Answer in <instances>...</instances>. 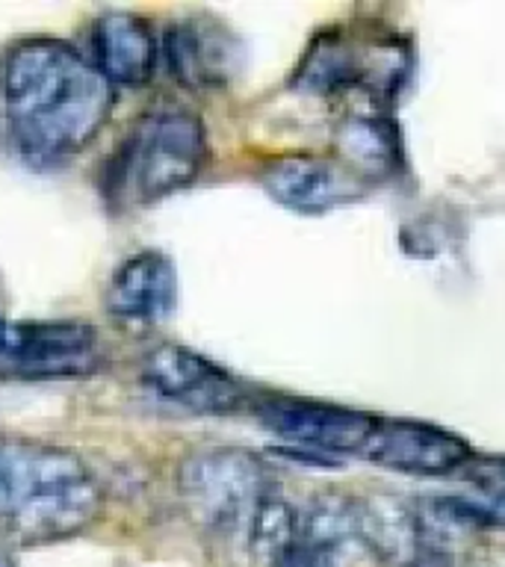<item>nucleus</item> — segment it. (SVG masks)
I'll return each mask as SVG.
<instances>
[{"label":"nucleus","mask_w":505,"mask_h":567,"mask_svg":"<svg viewBox=\"0 0 505 567\" xmlns=\"http://www.w3.org/2000/svg\"><path fill=\"white\" fill-rule=\"evenodd\" d=\"M115 86L89 56L53 35L0 51V122L18 154L60 163L95 142L115 110Z\"/></svg>","instance_id":"1"},{"label":"nucleus","mask_w":505,"mask_h":567,"mask_svg":"<svg viewBox=\"0 0 505 567\" xmlns=\"http://www.w3.org/2000/svg\"><path fill=\"white\" fill-rule=\"evenodd\" d=\"M104 487L78 452L27 437H0V535L24 547L89 529Z\"/></svg>","instance_id":"2"},{"label":"nucleus","mask_w":505,"mask_h":567,"mask_svg":"<svg viewBox=\"0 0 505 567\" xmlns=\"http://www.w3.org/2000/svg\"><path fill=\"white\" fill-rule=\"evenodd\" d=\"M210 159L202 115L163 101L131 124L104 168V195L118 213L151 207L198 181Z\"/></svg>","instance_id":"3"},{"label":"nucleus","mask_w":505,"mask_h":567,"mask_svg":"<svg viewBox=\"0 0 505 567\" xmlns=\"http://www.w3.org/2000/svg\"><path fill=\"white\" fill-rule=\"evenodd\" d=\"M177 496L195 526L216 538L243 535L248 540L264 505L272 499V478L255 452L210 446L181 461Z\"/></svg>","instance_id":"4"},{"label":"nucleus","mask_w":505,"mask_h":567,"mask_svg":"<svg viewBox=\"0 0 505 567\" xmlns=\"http://www.w3.org/2000/svg\"><path fill=\"white\" fill-rule=\"evenodd\" d=\"M104 361V346L92 326L78 319L7 322L0 334V370L27 379H80Z\"/></svg>","instance_id":"5"},{"label":"nucleus","mask_w":505,"mask_h":567,"mask_svg":"<svg viewBox=\"0 0 505 567\" xmlns=\"http://www.w3.org/2000/svg\"><path fill=\"white\" fill-rule=\"evenodd\" d=\"M140 379L159 399L202 414H230L246 405V390L230 372L181 343H159L145 352Z\"/></svg>","instance_id":"6"},{"label":"nucleus","mask_w":505,"mask_h":567,"mask_svg":"<svg viewBox=\"0 0 505 567\" xmlns=\"http://www.w3.org/2000/svg\"><path fill=\"white\" fill-rule=\"evenodd\" d=\"M163 60L184 89L207 92L228 86L243 69V42L225 21L213 16H186L166 30Z\"/></svg>","instance_id":"7"},{"label":"nucleus","mask_w":505,"mask_h":567,"mask_svg":"<svg viewBox=\"0 0 505 567\" xmlns=\"http://www.w3.org/2000/svg\"><path fill=\"white\" fill-rule=\"evenodd\" d=\"M257 414L281 434L284 441L310 446L319 452H358L361 455L372 429L379 420L370 414L352 411V408L326 405V402H308V399H266L257 408Z\"/></svg>","instance_id":"8"},{"label":"nucleus","mask_w":505,"mask_h":567,"mask_svg":"<svg viewBox=\"0 0 505 567\" xmlns=\"http://www.w3.org/2000/svg\"><path fill=\"white\" fill-rule=\"evenodd\" d=\"M260 184L275 202L296 213H326L363 195V177L343 163L287 154L272 159L260 175Z\"/></svg>","instance_id":"9"},{"label":"nucleus","mask_w":505,"mask_h":567,"mask_svg":"<svg viewBox=\"0 0 505 567\" xmlns=\"http://www.w3.org/2000/svg\"><path fill=\"white\" fill-rule=\"evenodd\" d=\"M361 455H367L379 467L414 473V476L455 473L467 467L473 458V452L458 434L437 429V425L405 423V420L375 423Z\"/></svg>","instance_id":"10"},{"label":"nucleus","mask_w":505,"mask_h":567,"mask_svg":"<svg viewBox=\"0 0 505 567\" xmlns=\"http://www.w3.org/2000/svg\"><path fill=\"white\" fill-rule=\"evenodd\" d=\"M89 62L104 74L115 89L145 86L157 74L163 44L145 18L110 9L89 24Z\"/></svg>","instance_id":"11"},{"label":"nucleus","mask_w":505,"mask_h":567,"mask_svg":"<svg viewBox=\"0 0 505 567\" xmlns=\"http://www.w3.org/2000/svg\"><path fill=\"white\" fill-rule=\"evenodd\" d=\"M177 305V269L172 257L157 248L133 251L115 266L104 290L110 317L148 326L166 319Z\"/></svg>","instance_id":"12"},{"label":"nucleus","mask_w":505,"mask_h":567,"mask_svg":"<svg viewBox=\"0 0 505 567\" xmlns=\"http://www.w3.org/2000/svg\"><path fill=\"white\" fill-rule=\"evenodd\" d=\"M354 517L363 547L379 553L384 561L399 567H414L420 561L423 532L414 505L390 494H375L354 499Z\"/></svg>","instance_id":"13"},{"label":"nucleus","mask_w":505,"mask_h":567,"mask_svg":"<svg viewBox=\"0 0 505 567\" xmlns=\"http://www.w3.org/2000/svg\"><path fill=\"white\" fill-rule=\"evenodd\" d=\"M337 151L346 166L367 175H388L399 163V140L393 122L381 110L379 95L361 92V104L340 115L337 122Z\"/></svg>","instance_id":"14"},{"label":"nucleus","mask_w":505,"mask_h":567,"mask_svg":"<svg viewBox=\"0 0 505 567\" xmlns=\"http://www.w3.org/2000/svg\"><path fill=\"white\" fill-rule=\"evenodd\" d=\"M461 473L470 478V485L476 491V503L485 505L494 517H505V461L470 458V464Z\"/></svg>","instance_id":"15"},{"label":"nucleus","mask_w":505,"mask_h":567,"mask_svg":"<svg viewBox=\"0 0 505 567\" xmlns=\"http://www.w3.org/2000/svg\"><path fill=\"white\" fill-rule=\"evenodd\" d=\"M0 567H12V561H9V558L3 556V553H0Z\"/></svg>","instance_id":"16"},{"label":"nucleus","mask_w":505,"mask_h":567,"mask_svg":"<svg viewBox=\"0 0 505 567\" xmlns=\"http://www.w3.org/2000/svg\"><path fill=\"white\" fill-rule=\"evenodd\" d=\"M7 322H9V319L3 317V313H0V334H3V328H7Z\"/></svg>","instance_id":"17"}]
</instances>
